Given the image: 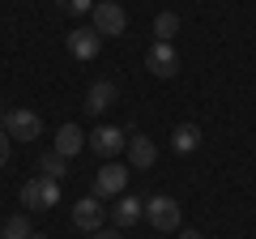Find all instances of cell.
Segmentation results:
<instances>
[{
  "label": "cell",
  "instance_id": "1",
  "mask_svg": "<svg viewBox=\"0 0 256 239\" xmlns=\"http://www.w3.org/2000/svg\"><path fill=\"white\" fill-rule=\"evenodd\" d=\"M22 205L26 210H52L60 205V180H47V175H34L22 184Z\"/></svg>",
  "mask_w": 256,
  "mask_h": 239
},
{
  "label": "cell",
  "instance_id": "2",
  "mask_svg": "<svg viewBox=\"0 0 256 239\" xmlns=\"http://www.w3.org/2000/svg\"><path fill=\"white\" fill-rule=\"evenodd\" d=\"M146 222L154 230H180V201L175 196H150L146 201Z\"/></svg>",
  "mask_w": 256,
  "mask_h": 239
},
{
  "label": "cell",
  "instance_id": "3",
  "mask_svg": "<svg viewBox=\"0 0 256 239\" xmlns=\"http://www.w3.org/2000/svg\"><path fill=\"white\" fill-rule=\"evenodd\" d=\"M94 30H98L102 38H111V34H124L128 30V13L120 9L116 0H94Z\"/></svg>",
  "mask_w": 256,
  "mask_h": 239
},
{
  "label": "cell",
  "instance_id": "4",
  "mask_svg": "<svg viewBox=\"0 0 256 239\" xmlns=\"http://www.w3.org/2000/svg\"><path fill=\"white\" fill-rule=\"evenodd\" d=\"M124 188H128V166L107 162V166L94 171V196H98V201H116Z\"/></svg>",
  "mask_w": 256,
  "mask_h": 239
},
{
  "label": "cell",
  "instance_id": "5",
  "mask_svg": "<svg viewBox=\"0 0 256 239\" xmlns=\"http://www.w3.org/2000/svg\"><path fill=\"white\" fill-rule=\"evenodd\" d=\"M0 128L9 132V141H34V137H43V120H38L34 111L18 107V111H9V116H4V124H0Z\"/></svg>",
  "mask_w": 256,
  "mask_h": 239
},
{
  "label": "cell",
  "instance_id": "6",
  "mask_svg": "<svg viewBox=\"0 0 256 239\" xmlns=\"http://www.w3.org/2000/svg\"><path fill=\"white\" fill-rule=\"evenodd\" d=\"M86 146L94 150L98 158H116V154H124V146H128V137H124V128H116V124H102V128H94L90 137H86Z\"/></svg>",
  "mask_w": 256,
  "mask_h": 239
},
{
  "label": "cell",
  "instance_id": "7",
  "mask_svg": "<svg viewBox=\"0 0 256 239\" xmlns=\"http://www.w3.org/2000/svg\"><path fill=\"white\" fill-rule=\"evenodd\" d=\"M102 218H107V210H102L98 196H82V201L73 205V226H77V230H86V235L102 230Z\"/></svg>",
  "mask_w": 256,
  "mask_h": 239
},
{
  "label": "cell",
  "instance_id": "8",
  "mask_svg": "<svg viewBox=\"0 0 256 239\" xmlns=\"http://www.w3.org/2000/svg\"><path fill=\"white\" fill-rule=\"evenodd\" d=\"M146 68L154 77H175V73H180V52H175L171 43H154L146 52Z\"/></svg>",
  "mask_w": 256,
  "mask_h": 239
},
{
  "label": "cell",
  "instance_id": "9",
  "mask_svg": "<svg viewBox=\"0 0 256 239\" xmlns=\"http://www.w3.org/2000/svg\"><path fill=\"white\" fill-rule=\"evenodd\" d=\"M98 47H102V34H98L94 26L68 30V52H73V60H94V56H98Z\"/></svg>",
  "mask_w": 256,
  "mask_h": 239
},
{
  "label": "cell",
  "instance_id": "10",
  "mask_svg": "<svg viewBox=\"0 0 256 239\" xmlns=\"http://www.w3.org/2000/svg\"><path fill=\"white\" fill-rule=\"evenodd\" d=\"M124 150H128V166H132V171H150V166L158 162V150H154V141H150V137H141V132H132Z\"/></svg>",
  "mask_w": 256,
  "mask_h": 239
},
{
  "label": "cell",
  "instance_id": "11",
  "mask_svg": "<svg viewBox=\"0 0 256 239\" xmlns=\"http://www.w3.org/2000/svg\"><path fill=\"white\" fill-rule=\"evenodd\" d=\"M111 218H116V226H132V222L146 218V201L132 196V192H120L116 205H111Z\"/></svg>",
  "mask_w": 256,
  "mask_h": 239
},
{
  "label": "cell",
  "instance_id": "12",
  "mask_svg": "<svg viewBox=\"0 0 256 239\" xmlns=\"http://www.w3.org/2000/svg\"><path fill=\"white\" fill-rule=\"evenodd\" d=\"M116 98H120L116 82H107V77H102V82H94L90 90H86V111H90V116H102V111H107Z\"/></svg>",
  "mask_w": 256,
  "mask_h": 239
},
{
  "label": "cell",
  "instance_id": "13",
  "mask_svg": "<svg viewBox=\"0 0 256 239\" xmlns=\"http://www.w3.org/2000/svg\"><path fill=\"white\" fill-rule=\"evenodd\" d=\"M82 150H86L82 124H60V132H56V154H60V158H73V154H82Z\"/></svg>",
  "mask_w": 256,
  "mask_h": 239
},
{
  "label": "cell",
  "instance_id": "14",
  "mask_svg": "<svg viewBox=\"0 0 256 239\" xmlns=\"http://www.w3.org/2000/svg\"><path fill=\"white\" fill-rule=\"evenodd\" d=\"M196 146H201V128H196V124H175V132H171L175 154H192Z\"/></svg>",
  "mask_w": 256,
  "mask_h": 239
},
{
  "label": "cell",
  "instance_id": "15",
  "mask_svg": "<svg viewBox=\"0 0 256 239\" xmlns=\"http://www.w3.org/2000/svg\"><path fill=\"white\" fill-rule=\"evenodd\" d=\"M154 34H158V43H171V38L180 34V18H175V13H158L154 18Z\"/></svg>",
  "mask_w": 256,
  "mask_h": 239
},
{
  "label": "cell",
  "instance_id": "16",
  "mask_svg": "<svg viewBox=\"0 0 256 239\" xmlns=\"http://www.w3.org/2000/svg\"><path fill=\"white\" fill-rule=\"evenodd\" d=\"M64 162H68V158H60L56 150H47V154L38 158V175H47V180H64Z\"/></svg>",
  "mask_w": 256,
  "mask_h": 239
},
{
  "label": "cell",
  "instance_id": "17",
  "mask_svg": "<svg viewBox=\"0 0 256 239\" xmlns=\"http://www.w3.org/2000/svg\"><path fill=\"white\" fill-rule=\"evenodd\" d=\"M34 230H30V218L26 214H13L9 222H4V230H0V239H30Z\"/></svg>",
  "mask_w": 256,
  "mask_h": 239
},
{
  "label": "cell",
  "instance_id": "18",
  "mask_svg": "<svg viewBox=\"0 0 256 239\" xmlns=\"http://www.w3.org/2000/svg\"><path fill=\"white\" fill-rule=\"evenodd\" d=\"M60 4V13H68V18H82V13L94 9V0H56Z\"/></svg>",
  "mask_w": 256,
  "mask_h": 239
},
{
  "label": "cell",
  "instance_id": "19",
  "mask_svg": "<svg viewBox=\"0 0 256 239\" xmlns=\"http://www.w3.org/2000/svg\"><path fill=\"white\" fill-rule=\"evenodd\" d=\"M4 162H9V132L0 128V166H4Z\"/></svg>",
  "mask_w": 256,
  "mask_h": 239
},
{
  "label": "cell",
  "instance_id": "20",
  "mask_svg": "<svg viewBox=\"0 0 256 239\" xmlns=\"http://www.w3.org/2000/svg\"><path fill=\"white\" fill-rule=\"evenodd\" d=\"M90 239H120V230H94Z\"/></svg>",
  "mask_w": 256,
  "mask_h": 239
},
{
  "label": "cell",
  "instance_id": "21",
  "mask_svg": "<svg viewBox=\"0 0 256 239\" xmlns=\"http://www.w3.org/2000/svg\"><path fill=\"white\" fill-rule=\"evenodd\" d=\"M180 239H205L201 230H180Z\"/></svg>",
  "mask_w": 256,
  "mask_h": 239
},
{
  "label": "cell",
  "instance_id": "22",
  "mask_svg": "<svg viewBox=\"0 0 256 239\" xmlns=\"http://www.w3.org/2000/svg\"><path fill=\"white\" fill-rule=\"evenodd\" d=\"M4 116H9V111H4V107H0V124H4Z\"/></svg>",
  "mask_w": 256,
  "mask_h": 239
},
{
  "label": "cell",
  "instance_id": "23",
  "mask_svg": "<svg viewBox=\"0 0 256 239\" xmlns=\"http://www.w3.org/2000/svg\"><path fill=\"white\" fill-rule=\"evenodd\" d=\"M30 239H47V235H30Z\"/></svg>",
  "mask_w": 256,
  "mask_h": 239
}]
</instances>
